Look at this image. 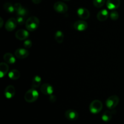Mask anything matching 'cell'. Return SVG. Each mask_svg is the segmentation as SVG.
I'll return each instance as SVG.
<instances>
[{
  "mask_svg": "<svg viewBox=\"0 0 124 124\" xmlns=\"http://www.w3.org/2000/svg\"><path fill=\"white\" fill-rule=\"evenodd\" d=\"M39 25V20L36 16H30L25 22V27L30 31H35Z\"/></svg>",
  "mask_w": 124,
  "mask_h": 124,
  "instance_id": "1",
  "label": "cell"
},
{
  "mask_svg": "<svg viewBox=\"0 0 124 124\" xmlns=\"http://www.w3.org/2000/svg\"><path fill=\"white\" fill-rule=\"evenodd\" d=\"M39 97V93L35 88H31L24 95V99L26 102L29 103L36 101Z\"/></svg>",
  "mask_w": 124,
  "mask_h": 124,
  "instance_id": "2",
  "label": "cell"
},
{
  "mask_svg": "<svg viewBox=\"0 0 124 124\" xmlns=\"http://www.w3.org/2000/svg\"><path fill=\"white\" fill-rule=\"evenodd\" d=\"M89 109L92 113H99L102 109V103L99 100H94L91 102Z\"/></svg>",
  "mask_w": 124,
  "mask_h": 124,
  "instance_id": "3",
  "label": "cell"
},
{
  "mask_svg": "<svg viewBox=\"0 0 124 124\" xmlns=\"http://www.w3.org/2000/svg\"><path fill=\"white\" fill-rule=\"evenodd\" d=\"M119 102V98L117 96L113 95L109 97L106 101V106L109 109H113L118 105Z\"/></svg>",
  "mask_w": 124,
  "mask_h": 124,
  "instance_id": "4",
  "label": "cell"
},
{
  "mask_svg": "<svg viewBox=\"0 0 124 124\" xmlns=\"http://www.w3.org/2000/svg\"><path fill=\"white\" fill-rule=\"evenodd\" d=\"M54 10L59 13H65L68 10V6L64 2L58 1L54 3L53 6Z\"/></svg>",
  "mask_w": 124,
  "mask_h": 124,
  "instance_id": "5",
  "label": "cell"
},
{
  "mask_svg": "<svg viewBox=\"0 0 124 124\" xmlns=\"http://www.w3.org/2000/svg\"><path fill=\"white\" fill-rule=\"evenodd\" d=\"M17 24L18 23H17L16 19H15L14 18H11L6 22L5 28L8 31H12L16 27Z\"/></svg>",
  "mask_w": 124,
  "mask_h": 124,
  "instance_id": "6",
  "label": "cell"
},
{
  "mask_svg": "<svg viewBox=\"0 0 124 124\" xmlns=\"http://www.w3.org/2000/svg\"><path fill=\"white\" fill-rule=\"evenodd\" d=\"M74 28L76 30L82 31H84L88 27V24L85 21L83 20H78L74 23Z\"/></svg>",
  "mask_w": 124,
  "mask_h": 124,
  "instance_id": "7",
  "label": "cell"
},
{
  "mask_svg": "<svg viewBox=\"0 0 124 124\" xmlns=\"http://www.w3.org/2000/svg\"><path fill=\"white\" fill-rule=\"evenodd\" d=\"M41 91L45 95H52L54 91V88L49 84H44L41 87Z\"/></svg>",
  "mask_w": 124,
  "mask_h": 124,
  "instance_id": "8",
  "label": "cell"
},
{
  "mask_svg": "<svg viewBox=\"0 0 124 124\" xmlns=\"http://www.w3.org/2000/svg\"><path fill=\"white\" fill-rule=\"evenodd\" d=\"M77 14L80 18L82 19H87L90 17V12L87 8L81 7L77 10Z\"/></svg>",
  "mask_w": 124,
  "mask_h": 124,
  "instance_id": "9",
  "label": "cell"
},
{
  "mask_svg": "<svg viewBox=\"0 0 124 124\" xmlns=\"http://www.w3.org/2000/svg\"><path fill=\"white\" fill-rule=\"evenodd\" d=\"M16 57L19 59H24L29 55V52L25 48H18L15 52Z\"/></svg>",
  "mask_w": 124,
  "mask_h": 124,
  "instance_id": "10",
  "label": "cell"
},
{
  "mask_svg": "<svg viewBox=\"0 0 124 124\" xmlns=\"http://www.w3.org/2000/svg\"><path fill=\"white\" fill-rule=\"evenodd\" d=\"M15 36L19 40H25L27 39V38L29 36V33L28 31L23 29H20L18 30L15 33Z\"/></svg>",
  "mask_w": 124,
  "mask_h": 124,
  "instance_id": "11",
  "label": "cell"
},
{
  "mask_svg": "<svg viewBox=\"0 0 124 124\" xmlns=\"http://www.w3.org/2000/svg\"><path fill=\"white\" fill-rule=\"evenodd\" d=\"M65 117L70 121H75L78 118L79 115L76 111L74 110H68L65 112Z\"/></svg>",
  "mask_w": 124,
  "mask_h": 124,
  "instance_id": "12",
  "label": "cell"
},
{
  "mask_svg": "<svg viewBox=\"0 0 124 124\" xmlns=\"http://www.w3.org/2000/svg\"><path fill=\"white\" fill-rule=\"evenodd\" d=\"M15 94V88L13 85H8L4 90V95L7 99H11Z\"/></svg>",
  "mask_w": 124,
  "mask_h": 124,
  "instance_id": "13",
  "label": "cell"
},
{
  "mask_svg": "<svg viewBox=\"0 0 124 124\" xmlns=\"http://www.w3.org/2000/svg\"><path fill=\"white\" fill-rule=\"evenodd\" d=\"M121 4L120 0H107V7L110 10H115L118 8Z\"/></svg>",
  "mask_w": 124,
  "mask_h": 124,
  "instance_id": "14",
  "label": "cell"
},
{
  "mask_svg": "<svg viewBox=\"0 0 124 124\" xmlns=\"http://www.w3.org/2000/svg\"><path fill=\"white\" fill-rule=\"evenodd\" d=\"M108 15V12L106 9H103L98 12L96 17L99 21H105L107 19Z\"/></svg>",
  "mask_w": 124,
  "mask_h": 124,
  "instance_id": "15",
  "label": "cell"
},
{
  "mask_svg": "<svg viewBox=\"0 0 124 124\" xmlns=\"http://www.w3.org/2000/svg\"><path fill=\"white\" fill-rule=\"evenodd\" d=\"M3 59L8 64H14L16 62V59L14 56L10 53H6V54H4Z\"/></svg>",
  "mask_w": 124,
  "mask_h": 124,
  "instance_id": "16",
  "label": "cell"
},
{
  "mask_svg": "<svg viewBox=\"0 0 124 124\" xmlns=\"http://www.w3.org/2000/svg\"><path fill=\"white\" fill-rule=\"evenodd\" d=\"M8 65L6 62H1L0 64V77L3 78L8 71Z\"/></svg>",
  "mask_w": 124,
  "mask_h": 124,
  "instance_id": "17",
  "label": "cell"
},
{
  "mask_svg": "<svg viewBox=\"0 0 124 124\" xmlns=\"http://www.w3.org/2000/svg\"><path fill=\"white\" fill-rule=\"evenodd\" d=\"M41 81H42V79H41V78L39 76L36 75V76H34L33 78L32 82H31V87H32V88H36L39 87L41 84Z\"/></svg>",
  "mask_w": 124,
  "mask_h": 124,
  "instance_id": "18",
  "label": "cell"
},
{
  "mask_svg": "<svg viewBox=\"0 0 124 124\" xmlns=\"http://www.w3.org/2000/svg\"><path fill=\"white\" fill-rule=\"evenodd\" d=\"M20 72L18 70H15V69L10 71L8 74V78L12 80L18 79L19 78V77H20Z\"/></svg>",
  "mask_w": 124,
  "mask_h": 124,
  "instance_id": "19",
  "label": "cell"
},
{
  "mask_svg": "<svg viewBox=\"0 0 124 124\" xmlns=\"http://www.w3.org/2000/svg\"><path fill=\"white\" fill-rule=\"evenodd\" d=\"M54 39L58 43L61 44L64 41V33L61 30L56 31L54 34Z\"/></svg>",
  "mask_w": 124,
  "mask_h": 124,
  "instance_id": "20",
  "label": "cell"
},
{
  "mask_svg": "<svg viewBox=\"0 0 124 124\" xmlns=\"http://www.w3.org/2000/svg\"><path fill=\"white\" fill-rule=\"evenodd\" d=\"M3 8L7 13H12L15 11L14 6H13L10 2H6L4 4Z\"/></svg>",
  "mask_w": 124,
  "mask_h": 124,
  "instance_id": "21",
  "label": "cell"
},
{
  "mask_svg": "<svg viewBox=\"0 0 124 124\" xmlns=\"http://www.w3.org/2000/svg\"><path fill=\"white\" fill-rule=\"evenodd\" d=\"M112 118V113L109 111H106L103 113L102 116V119L105 122H109Z\"/></svg>",
  "mask_w": 124,
  "mask_h": 124,
  "instance_id": "22",
  "label": "cell"
},
{
  "mask_svg": "<svg viewBox=\"0 0 124 124\" xmlns=\"http://www.w3.org/2000/svg\"><path fill=\"white\" fill-rule=\"evenodd\" d=\"M16 13L18 16H25L28 14V11L26 8L22 7L21 8H19L18 10L16 11Z\"/></svg>",
  "mask_w": 124,
  "mask_h": 124,
  "instance_id": "23",
  "label": "cell"
},
{
  "mask_svg": "<svg viewBox=\"0 0 124 124\" xmlns=\"http://www.w3.org/2000/svg\"><path fill=\"white\" fill-rule=\"evenodd\" d=\"M105 0H93V5L96 7L100 8L104 5Z\"/></svg>",
  "mask_w": 124,
  "mask_h": 124,
  "instance_id": "24",
  "label": "cell"
},
{
  "mask_svg": "<svg viewBox=\"0 0 124 124\" xmlns=\"http://www.w3.org/2000/svg\"><path fill=\"white\" fill-rule=\"evenodd\" d=\"M110 16L112 20L116 21L118 19L119 16V13H117L116 11H113V12L110 13Z\"/></svg>",
  "mask_w": 124,
  "mask_h": 124,
  "instance_id": "25",
  "label": "cell"
},
{
  "mask_svg": "<svg viewBox=\"0 0 124 124\" xmlns=\"http://www.w3.org/2000/svg\"><path fill=\"white\" fill-rule=\"evenodd\" d=\"M16 19L17 23H18V24H19V25H23V24H24V23H25V19H24V16H18Z\"/></svg>",
  "mask_w": 124,
  "mask_h": 124,
  "instance_id": "26",
  "label": "cell"
},
{
  "mask_svg": "<svg viewBox=\"0 0 124 124\" xmlns=\"http://www.w3.org/2000/svg\"><path fill=\"white\" fill-rule=\"evenodd\" d=\"M23 46H24V47H25V48H31V46H32V42H31V41L29 39L25 40V41H24V44H23Z\"/></svg>",
  "mask_w": 124,
  "mask_h": 124,
  "instance_id": "27",
  "label": "cell"
},
{
  "mask_svg": "<svg viewBox=\"0 0 124 124\" xmlns=\"http://www.w3.org/2000/svg\"><path fill=\"white\" fill-rule=\"evenodd\" d=\"M22 7H23V6H21V4L20 3H18V2H16V3L15 4V5H14L15 10L16 12L17 10H18L19 8H21Z\"/></svg>",
  "mask_w": 124,
  "mask_h": 124,
  "instance_id": "28",
  "label": "cell"
},
{
  "mask_svg": "<svg viewBox=\"0 0 124 124\" xmlns=\"http://www.w3.org/2000/svg\"><path fill=\"white\" fill-rule=\"evenodd\" d=\"M49 100L51 102H55L56 101V97L54 95L52 94V95L50 96Z\"/></svg>",
  "mask_w": 124,
  "mask_h": 124,
  "instance_id": "29",
  "label": "cell"
},
{
  "mask_svg": "<svg viewBox=\"0 0 124 124\" xmlns=\"http://www.w3.org/2000/svg\"><path fill=\"white\" fill-rule=\"evenodd\" d=\"M32 2H33L34 4H39L40 2L42 1V0H31Z\"/></svg>",
  "mask_w": 124,
  "mask_h": 124,
  "instance_id": "30",
  "label": "cell"
},
{
  "mask_svg": "<svg viewBox=\"0 0 124 124\" xmlns=\"http://www.w3.org/2000/svg\"><path fill=\"white\" fill-rule=\"evenodd\" d=\"M3 19H2V18H0V28H1L3 25Z\"/></svg>",
  "mask_w": 124,
  "mask_h": 124,
  "instance_id": "31",
  "label": "cell"
},
{
  "mask_svg": "<svg viewBox=\"0 0 124 124\" xmlns=\"http://www.w3.org/2000/svg\"><path fill=\"white\" fill-rule=\"evenodd\" d=\"M64 1H70V0H64Z\"/></svg>",
  "mask_w": 124,
  "mask_h": 124,
  "instance_id": "32",
  "label": "cell"
}]
</instances>
